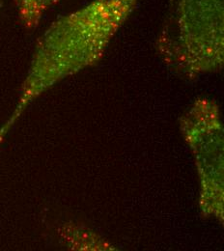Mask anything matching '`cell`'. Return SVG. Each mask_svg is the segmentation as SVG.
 Here are the masks:
<instances>
[{"label": "cell", "mask_w": 224, "mask_h": 251, "mask_svg": "<svg viewBox=\"0 0 224 251\" xmlns=\"http://www.w3.org/2000/svg\"><path fill=\"white\" fill-rule=\"evenodd\" d=\"M138 0H93L54 22L41 38L11 120L60 79L95 62L114 34L134 11Z\"/></svg>", "instance_id": "6da1fadb"}, {"label": "cell", "mask_w": 224, "mask_h": 251, "mask_svg": "<svg viewBox=\"0 0 224 251\" xmlns=\"http://www.w3.org/2000/svg\"><path fill=\"white\" fill-rule=\"evenodd\" d=\"M224 0H168L158 48L165 62L189 76L221 68Z\"/></svg>", "instance_id": "7a4b0ae2"}, {"label": "cell", "mask_w": 224, "mask_h": 251, "mask_svg": "<svg viewBox=\"0 0 224 251\" xmlns=\"http://www.w3.org/2000/svg\"><path fill=\"white\" fill-rule=\"evenodd\" d=\"M61 0H15L21 24L26 29L37 27L45 14Z\"/></svg>", "instance_id": "3957f363"}, {"label": "cell", "mask_w": 224, "mask_h": 251, "mask_svg": "<svg viewBox=\"0 0 224 251\" xmlns=\"http://www.w3.org/2000/svg\"><path fill=\"white\" fill-rule=\"evenodd\" d=\"M2 2H3V0H0V8H1V6H2Z\"/></svg>", "instance_id": "277c9868"}]
</instances>
